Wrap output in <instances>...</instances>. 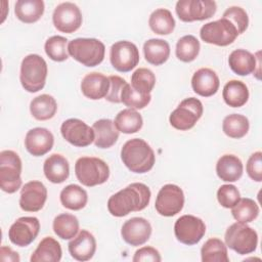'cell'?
I'll return each mask as SVG.
<instances>
[{"label":"cell","instance_id":"cell-1","mask_svg":"<svg viewBox=\"0 0 262 262\" xmlns=\"http://www.w3.org/2000/svg\"><path fill=\"white\" fill-rule=\"evenodd\" d=\"M150 190L147 185L134 182L113 194L107 201V210L115 217H124L131 212L145 209L150 201Z\"/></svg>","mask_w":262,"mask_h":262},{"label":"cell","instance_id":"cell-2","mask_svg":"<svg viewBox=\"0 0 262 262\" xmlns=\"http://www.w3.org/2000/svg\"><path fill=\"white\" fill-rule=\"evenodd\" d=\"M121 159L131 172L140 174L151 170L156 162L152 148L141 138L126 141L121 149Z\"/></svg>","mask_w":262,"mask_h":262},{"label":"cell","instance_id":"cell-3","mask_svg":"<svg viewBox=\"0 0 262 262\" xmlns=\"http://www.w3.org/2000/svg\"><path fill=\"white\" fill-rule=\"evenodd\" d=\"M47 63L38 54L27 55L20 64L19 80L25 90L31 93L43 89L47 78Z\"/></svg>","mask_w":262,"mask_h":262},{"label":"cell","instance_id":"cell-4","mask_svg":"<svg viewBox=\"0 0 262 262\" xmlns=\"http://www.w3.org/2000/svg\"><path fill=\"white\" fill-rule=\"evenodd\" d=\"M69 54L85 67H96L102 62L104 44L95 38H77L69 42Z\"/></svg>","mask_w":262,"mask_h":262},{"label":"cell","instance_id":"cell-5","mask_svg":"<svg viewBox=\"0 0 262 262\" xmlns=\"http://www.w3.org/2000/svg\"><path fill=\"white\" fill-rule=\"evenodd\" d=\"M75 173L79 182L91 187L106 182L110 177V168L99 158L82 157L75 164Z\"/></svg>","mask_w":262,"mask_h":262},{"label":"cell","instance_id":"cell-6","mask_svg":"<svg viewBox=\"0 0 262 262\" xmlns=\"http://www.w3.org/2000/svg\"><path fill=\"white\" fill-rule=\"evenodd\" d=\"M225 245L239 255L253 253L258 246V234L247 223L236 222L225 231Z\"/></svg>","mask_w":262,"mask_h":262},{"label":"cell","instance_id":"cell-7","mask_svg":"<svg viewBox=\"0 0 262 262\" xmlns=\"http://www.w3.org/2000/svg\"><path fill=\"white\" fill-rule=\"evenodd\" d=\"M21 160L13 150L0 152V187L7 193H13L21 186Z\"/></svg>","mask_w":262,"mask_h":262},{"label":"cell","instance_id":"cell-8","mask_svg":"<svg viewBox=\"0 0 262 262\" xmlns=\"http://www.w3.org/2000/svg\"><path fill=\"white\" fill-rule=\"evenodd\" d=\"M203 103L195 97L183 99L171 113L169 122L172 127L180 131L191 129L203 115Z\"/></svg>","mask_w":262,"mask_h":262},{"label":"cell","instance_id":"cell-9","mask_svg":"<svg viewBox=\"0 0 262 262\" xmlns=\"http://www.w3.org/2000/svg\"><path fill=\"white\" fill-rule=\"evenodd\" d=\"M200 36L201 39L208 44L227 46L236 39L238 32L231 21L221 17L218 20L205 24L201 28Z\"/></svg>","mask_w":262,"mask_h":262},{"label":"cell","instance_id":"cell-10","mask_svg":"<svg viewBox=\"0 0 262 262\" xmlns=\"http://www.w3.org/2000/svg\"><path fill=\"white\" fill-rule=\"evenodd\" d=\"M175 10L180 20L190 23L210 18L215 14L217 5L211 0H179Z\"/></svg>","mask_w":262,"mask_h":262},{"label":"cell","instance_id":"cell-11","mask_svg":"<svg viewBox=\"0 0 262 262\" xmlns=\"http://www.w3.org/2000/svg\"><path fill=\"white\" fill-rule=\"evenodd\" d=\"M110 60L118 72H130L139 62L138 48L130 41H118L111 47Z\"/></svg>","mask_w":262,"mask_h":262},{"label":"cell","instance_id":"cell-12","mask_svg":"<svg viewBox=\"0 0 262 262\" xmlns=\"http://www.w3.org/2000/svg\"><path fill=\"white\" fill-rule=\"evenodd\" d=\"M184 206L183 190L175 184H166L158 192L155 208L157 212L165 217L178 214Z\"/></svg>","mask_w":262,"mask_h":262},{"label":"cell","instance_id":"cell-13","mask_svg":"<svg viewBox=\"0 0 262 262\" xmlns=\"http://www.w3.org/2000/svg\"><path fill=\"white\" fill-rule=\"evenodd\" d=\"M174 233L180 243L192 246L198 244L206 233L205 222L193 215L180 216L174 224Z\"/></svg>","mask_w":262,"mask_h":262},{"label":"cell","instance_id":"cell-14","mask_svg":"<svg viewBox=\"0 0 262 262\" xmlns=\"http://www.w3.org/2000/svg\"><path fill=\"white\" fill-rule=\"evenodd\" d=\"M60 133L69 143L78 147L88 146L95 139L93 128L76 118L66 120L60 126Z\"/></svg>","mask_w":262,"mask_h":262},{"label":"cell","instance_id":"cell-15","mask_svg":"<svg viewBox=\"0 0 262 262\" xmlns=\"http://www.w3.org/2000/svg\"><path fill=\"white\" fill-rule=\"evenodd\" d=\"M82 13L80 8L72 2H62L58 4L52 14V21L59 32L74 33L82 25Z\"/></svg>","mask_w":262,"mask_h":262},{"label":"cell","instance_id":"cell-16","mask_svg":"<svg viewBox=\"0 0 262 262\" xmlns=\"http://www.w3.org/2000/svg\"><path fill=\"white\" fill-rule=\"evenodd\" d=\"M40 231V221L36 217H20L9 228L10 242L18 247H27L32 244Z\"/></svg>","mask_w":262,"mask_h":262},{"label":"cell","instance_id":"cell-17","mask_svg":"<svg viewBox=\"0 0 262 262\" xmlns=\"http://www.w3.org/2000/svg\"><path fill=\"white\" fill-rule=\"evenodd\" d=\"M47 200V188L38 180L27 182L20 191L19 207L26 212L40 211Z\"/></svg>","mask_w":262,"mask_h":262},{"label":"cell","instance_id":"cell-18","mask_svg":"<svg viewBox=\"0 0 262 262\" xmlns=\"http://www.w3.org/2000/svg\"><path fill=\"white\" fill-rule=\"evenodd\" d=\"M151 234L150 223L142 217H133L127 220L121 229L123 239L134 247L145 244Z\"/></svg>","mask_w":262,"mask_h":262},{"label":"cell","instance_id":"cell-19","mask_svg":"<svg viewBox=\"0 0 262 262\" xmlns=\"http://www.w3.org/2000/svg\"><path fill=\"white\" fill-rule=\"evenodd\" d=\"M54 143L53 134L46 128L36 127L29 130L25 137V146L34 157H41L51 150Z\"/></svg>","mask_w":262,"mask_h":262},{"label":"cell","instance_id":"cell-20","mask_svg":"<svg viewBox=\"0 0 262 262\" xmlns=\"http://www.w3.org/2000/svg\"><path fill=\"white\" fill-rule=\"evenodd\" d=\"M71 256L77 261L90 260L96 251L94 235L88 230L82 229L68 245Z\"/></svg>","mask_w":262,"mask_h":262},{"label":"cell","instance_id":"cell-21","mask_svg":"<svg viewBox=\"0 0 262 262\" xmlns=\"http://www.w3.org/2000/svg\"><path fill=\"white\" fill-rule=\"evenodd\" d=\"M219 85L220 82L217 74L209 68L198 70L191 78L192 90L203 97L214 95L218 91Z\"/></svg>","mask_w":262,"mask_h":262},{"label":"cell","instance_id":"cell-22","mask_svg":"<svg viewBox=\"0 0 262 262\" xmlns=\"http://www.w3.org/2000/svg\"><path fill=\"white\" fill-rule=\"evenodd\" d=\"M81 90L84 96L89 99H101L106 96L110 90L108 77L98 72L89 73L81 82Z\"/></svg>","mask_w":262,"mask_h":262},{"label":"cell","instance_id":"cell-23","mask_svg":"<svg viewBox=\"0 0 262 262\" xmlns=\"http://www.w3.org/2000/svg\"><path fill=\"white\" fill-rule=\"evenodd\" d=\"M45 177L52 183H62L70 175V165L68 160L59 155L53 154L49 156L43 165Z\"/></svg>","mask_w":262,"mask_h":262},{"label":"cell","instance_id":"cell-24","mask_svg":"<svg viewBox=\"0 0 262 262\" xmlns=\"http://www.w3.org/2000/svg\"><path fill=\"white\" fill-rule=\"evenodd\" d=\"M228 64L231 71L238 76H248L255 72L259 66L256 55L245 49L233 50L228 57Z\"/></svg>","mask_w":262,"mask_h":262},{"label":"cell","instance_id":"cell-25","mask_svg":"<svg viewBox=\"0 0 262 262\" xmlns=\"http://www.w3.org/2000/svg\"><path fill=\"white\" fill-rule=\"evenodd\" d=\"M95 139L94 144L99 148H108L113 146L119 138V130L111 119H100L92 126Z\"/></svg>","mask_w":262,"mask_h":262},{"label":"cell","instance_id":"cell-26","mask_svg":"<svg viewBox=\"0 0 262 262\" xmlns=\"http://www.w3.org/2000/svg\"><path fill=\"white\" fill-rule=\"evenodd\" d=\"M243 171V163L234 155H224L216 164V173L218 177L226 182L237 181L242 177Z\"/></svg>","mask_w":262,"mask_h":262},{"label":"cell","instance_id":"cell-27","mask_svg":"<svg viewBox=\"0 0 262 262\" xmlns=\"http://www.w3.org/2000/svg\"><path fill=\"white\" fill-rule=\"evenodd\" d=\"M62 256L60 244L51 236L44 237L33 252L31 262H58Z\"/></svg>","mask_w":262,"mask_h":262},{"label":"cell","instance_id":"cell-28","mask_svg":"<svg viewBox=\"0 0 262 262\" xmlns=\"http://www.w3.org/2000/svg\"><path fill=\"white\" fill-rule=\"evenodd\" d=\"M44 8L42 0H18L14 5V13L20 21L33 24L41 18Z\"/></svg>","mask_w":262,"mask_h":262},{"label":"cell","instance_id":"cell-29","mask_svg":"<svg viewBox=\"0 0 262 262\" xmlns=\"http://www.w3.org/2000/svg\"><path fill=\"white\" fill-rule=\"evenodd\" d=\"M225 103L231 107H241L249 99V89L247 85L238 80L228 81L222 91Z\"/></svg>","mask_w":262,"mask_h":262},{"label":"cell","instance_id":"cell-30","mask_svg":"<svg viewBox=\"0 0 262 262\" xmlns=\"http://www.w3.org/2000/svg\"><path fill=\"white\" fill-rule=\"evenodd\" d=\"M143 53L147 62L161 66L170 56V45L163 39H149L143 44Z\"/></svg>","mask_w":262,"mask_h":262},{"label":"cell","instance_id":"cell-31","mask_svg":"<svg viewBox=\"0 0 262 262\" xmlns=\"http://www.w3.org/2000/svg\"><path fill=\"white\" fill-rule=\"evenodd\" d=\"M56 111V100L49 94H41L35 97L30 103V112L38 121H46L53 118Z\"/></svg>","mask_w":262,"mask_h":262},{"label":"cell","instance_id":"cell-32","mask_svg":"<svg viewBox=\"0 0 262 262\" xmlns=\"http://www.w3.org/2000/svg\"><path fill=\"white\" fill-rule=\"evenodd\" d=\"M60 203L61 205L73 211L83 209L88 201L87 192L84 188L77 184H70L60 191Z\"/></svg>","mask_w":262,"mask_h":262},{"label":"cell","instance_id":"cell-33","mask_svg":"<svg viewBox=\"0 0 262 262\" xmlns=\"http://www.w3.org/2000/svg\"><path fill=\"white\" fill-rule=\"evenodd\" d=\"M117 129L125 134L138 132L143 125L141 115L133 108H125L118 113L114 121Z\"/></svg>","mask_w":262,"mask_h":262},{"label":"cell","instance_id":"cell-34","mask_svg":"<svg viewBox=\"0 0 262 262\" xmlns=\"http://www.w3.org/2000/svg\"><path fill=\"white\" fill-rule=\"evenodd\" d=\"M148 25L154 33L158 35H169L174 31L175 19L170 10L159 8L150 14Z\"/></svg>","mask_w":262,"mask_h":262},{"label":"cell","instance_id":"cell-35","mask_svg":"<svg viewBox=\"0 0 262 262\" xmlns=\"http://www.w3.org/2000/svg\"><path fill=\"white\" fill-rule=\"evenodd\" d=\"M52 227L54 233L61 239H71L79 231V220L72 214L62 213L54 218Z\"/></svg>","mask_w":262,"mask_h":262},{"label":"cell","instance_id":"cell-36","mask_svg":"<svg viewBox=\"0 0 262 262\" xmlns=\"http://www.w3.org/2000/svg\"><path fill=\"white\" fill-rule=\"evenodd\" d=\"M203 262H229L226 245L217 237L209 238L201 249Z\"/></svg>","mask_w":262,"mask_h":262},{"label":"cell","instance_id":"cell-37","mask_svg":"<svg viewBox=\"0 0 262 262\" xmlns=\"http://www.w3.org/2000/svg\"><path fill=\"white\" fill-rule=\"evenodd\" d=\"M250 128L249 120L246 116L239 114H231L224 118L222 130L230 138L238 139L244 137Z\"/></svg>","mask_w":262,"mask_h":262},{"label":"cell","instance_id":"cell-38","mask_svg":"<svg viewBox=\"0 0 262 262\" xmlns=\"http://www.w3.org/2000/svg\"><path fill=\"white\" fill-rule=\"evenodd\" d=\"M200 48V42L194 36L185 35L178 40L175 53L179 60L183 62H190L198 57Z\"/></svg>","mask_w":262,"mask_h":262},{"label":"cell","instance_id":"cell-39","mask_svg":"<svg viewBox=\"0 0 262 262\" xmlns=\"http://www.w3.org/2000/svg\"><path fill=\"white\" fill-rule=\"evenodd\" d=\"M231 214L237 222L249 223L258 217L259 207L252 199H239V201L231 208Z\"/></svg>","mask_w":262,"mask_h":262},{"label":"cell","instance_id":"cell-40","mask_svg":"<svg viewBox=\"0 0 262 262\" xmlns=\"http://www.w3.org/2000/svg\"><path fill=\"white\" fill-rule=\"evenodd\" d=\"M155 84L156 76L149 69L139 68L131 76V86L139 93L150 94Z\"/></svg>","mask_w":262,"mask_h":262},{"label":"cell","instance_id":"cell-41","mask_svg":"<svg viewBox=\"0 0 262 262\" xmlns=\"http://www.w3.org/2000/svg\"><path fill=\"white\" fill-rule=\"evenodd\" d=\"M68 39L62 36H52L45 42L44 49L47 56L54 61H63L68 59Z\"/></svg>","mask_w":262,"mask_h":262},{"label":"cell","instance_id":"cell-42","mask_svg":"<svg viewBox=\"0 0 262 262\" xmlns=\"http://www.w3.org/2000/svg\"><path fill=\"white\" fill-rule=\"evenodd\" d=\"M150 94H142L132 88L130 84H126L121 93V102L133 110L144 108L150 102Z\"/></svg>","mask_w":262,"mask_h":262},{"label":"cell","instance_id":"cell-43","mask_svg":"<svg viewBox=\"0 0 262 262\" xmlns=\"http://www.w3.org/2000/svg\"><path fill=\"white\" fill-rule=\"evenodd\" d=\"M222 17L228 19L232 23V25L236 28L238 35L243 34L249 25V17L246 10L238 6H231L227 8L224 12Z\"/></svg>","mask_w":262,"mask_h":262},{"label":"cell","instance_id":"cell-44","mask_svg":"<svg viewBox=\"0 0 262 262\" xmlns=\"http://www.w3.org/2000/svg\"><path fill=\"white\" fill-rule=\"evenodd\" d=\"M241 199L238 189L232 184H223L217 190V200L224 208H232Z\"/></svg>","mask_w":262,"mask_h":262},{"label":"cell","instance_id":"cell-45","mask_svg":"<svg viewBox=\"0 0 262 262\" xmlns=\"http://www.w3.org/2000/svg\"><path fill=\"white\" fill-rule=\"evenodd\" d=\"M247 173L249 177L256 181L261 182L262 181V152L256 151L249 158L247 162Z\"/></svg>","mask_w":262,"mask_h":262},{"label":"cell","instance_id":"cell-46","mask_svg":"<svg viewBox=\"0 0 262 262\" xmlns=\"http://www.w3.org/2000/svg\"><path fill=\"white\" fill-rule=\"evenodd\" d=\"M110 90L105 96V99L110 102H121V93L127 82L119 76H110Z\"/></svg>","mask_w":262,"mask_h":262},{"label":"cell","instance_id":"cell-47","mask_svg":"<svg viewBox=\"0 0 262 262\" xmlns=\"http://www.w3.org/2000/svg\"><path fill=\"white\" fill-rule=\"evenodd\" d=\"M132 260L134 262H142V261L160 262L162 260V257L157 249L152 247H143L135 252Z\"/></svg>","mask_w":262,"mask_h":262},{"label":"cell","instance_id":"cell-48","mask_svg":"<svg viewBox=\"0 0 262 262\" xmlns=\"http://www.w3.org/2000/svg\"><path fill=\"white\" fill-rule=\"evenodd\" d=\"M0 259L1 261H4V262L6 261L18 262L20 260L18 254L6 246H2L0 249Z\"/></svg>","mask_w":262,"mask_h":262}]
</instances>
